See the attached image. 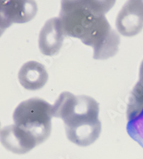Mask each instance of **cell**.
Instances as JSON below:
<instances>
[{
    "label": "cell",
    "mask_w": 143,
    "mask_h": 159,
    "mask_svg": "<svg viewBox=\"0 0 143 159\" xmlns=\"http://www.w3.org/2000/svg\"><path fill=\"white\" fill-rule=\"evenodd\" d=\"M60 19L65 36L93 47L94 59H107L117 53L120 36L105 15L94 13L82 0H61Z\"/></svg>",
    "instance_id": "6da1fadb"
},
{
    "label": "cell",
    "mask_w": 143,
    "mask_h": 159,
    "mask_svg": "<svg viewBox=\"0 0 143 159\" xmlns=\"http://www.w3.org/2000/svg\"><path fill=\"white\" fill-rule=\"evenodd\" d=\"M100 106L89 96L62 93L52 106L53 116L64 123L67 139L79 146H88L98 140L102 131Z\"/></svg>",
    "instance_id": "7a4b0ae2"
},
{
    "label": "cell",
    "mask_w": 143,
    "mask_h": 159,
    "mask_svg": "<svg viewBox=\"0 0 143 159\" xmlns=\"http://www.w3.org/2000/svg\"><path fill=\"white\" fill-rule=\"evenodd\" d=\"M52 106L45 100L32 98L19 103L13 114L16 125L30 132L38 144L49 138L52 131Z\"/></svg>",
    "instance_id": "3957f363"
},
{
    "label": "cell",
    "mask_w": 143,
    "mask_h": 159,
    "mask_svg": "<svg viewBox=\"0 0 143 159\" xmlns=\"http://www.w3.org/2000/svg\"><path fill=\"white\" fill-rule=\"evenodd\" d=\"M116 27L125 37H133L143 29V0H127L116 19Z\"/></svg>",
    "instance_id": "277c9868"
},
{
    "label": "cell",
    "mask_w": 143,
    "mask_h": 159,
    "mask_svg": "<svg viewBox=\"0 0 143 159\" xmlns=\"http://www.w3.org/2000/svg\"><path fill=\"white\" fill-rule=\"evenodd\" d=\"M0 142L6 149L16 154L28 153L39 145L30 132L16 124L5 126L1 130Z\"/></svg>",
    "instance_id": "5b68a950"
},
{
    "label": "cell",
    "mask_w": 143,
    "mask_h": 159,
    "mask_svg": "<svg viewBox=\"0 0 143 159\" xmlns=\"http://www.w3.org/2000/svg\"><path fill=\"white\" fill-rule=\"evenodd\" d=\"M37 11L35 0H0V16L10 26L13 23L29 22Z\"/></svg>",
    "instance_id": "8992f818"
},
{
    "label": "cell",
    "mask_w": 143,
    "mask_h": 159,
    "mask_svg": "<svg viewBox=\"0 0 143 159\" xmlns=\"http://www.w3.org/2000/svg\"><path fill=\"white\" fill-rule=\"evenodd\" d=\"M64 36L60 18L55 17L47 20L40 34L39 47L40 52L46 56H54L58 54L62 48Z\"/></svg>",
    "instance_id": "52a82bcc"
},
{
    "label": "cell",
    "mask_w": 143,
    "mask_h": 159,
    "mask_svg": "<svg viewBox=\"0 0 143 159\" xmlns=\"http://www.w3.org/2000/svg\"><path fill=\"white\" fill-rule=\"evenodd\" d=\"M18 78L19 83L24 88L30 91H37L45 86L49 75L43 64L30 61L21 67Z\"/></svg>",
    "instance_id": "ba28073f"
},
{
    "label": "cell",
    "mask_w": 143,
    "mask_h": 159,
    "mask_svg": "<svg viewBox=\"0 0 143 159\" xmlns=\"http://www.w3.org/2000/svg\"><path fill=\"white\" fill-rule=\"evenodd\" d=\"M127 134L143 148V104L137 108L127 109Z\"/></svg>",
    "instance_id": "9c48e42d"
},
{
    "label": "cell",
    "mask_w": 143,
    "mask_h": 159,
    "mask_svg": "<svg viewBox=\"0 0 143 159\" xmlns=\"http://www.w3.org/2000/svg\"><path fill=\"white\" fill-rule=\"evenodd\" d=\"M143 104V61L140 65V79L131 93L127 109H132Z\"/></svg>",
    "instance_id": "30bf717a"
},
{
    "label": "cell",
    "mask_w": 143,
    "mask_h": 159,
    "mask_svg": "<svg viewBox=\"0 0 143 159\" xmlns=\"http://www.w3.org/2000/svg\"><path fill=\"white\" fill-rule=\"evenodd\" d=\"M84 5L99 15H105L113 6L116 0H82Z\"/></svg>",
    "instance_id": "8fae6325"
},
{
    "label": "cell",
    "mask_w": 143,
    "mask_h": 159,
    "mask_svg": "<svg viewBox=\"0 0 143 159\" xmlns=\"http://www.w3.org/2000/svg\"><path fill=\"white\" fill-rule=\"evenodd\" d=\"M9 26H10V25L0 16V37H1L2 34L4 32V31H5L7 28L9 27Z\"/></svg>",
    "instance_id": "7c38bea8"
},
{
    "label": "cell",
    "mask_w": 143,
    "mask_h": 159,
    "mask_svg": "<svg viewBox=\"0 0 143 159\" xmlns=\"http://www.w3.org/2000/svg\"><path fill=\"white\" fill-rule=\"evenodd\" d=\"M0 126H1V124H0Z\"/></svg>",
    "instance_id": "4fadbf2b"
}]
</instances>
